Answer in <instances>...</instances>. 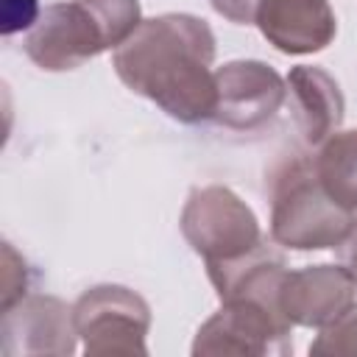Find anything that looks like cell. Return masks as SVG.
Here are the masks:
<instances>
[{
    "instance_id": "cell-11",
    "label": "cell",
    "mask_w": 357,
    "mask_h": 357,
    "mask_svg": "<svg viewBox=\"0 0 357 357\" xmlns=\"http://www.w3.org/2000/svg\"><path fill=\"white\" fill-rule=\"evenodd\" d=\"M284 81L301 139L307 145H321L343 123L346 100L337 81L324 67H312V64L290 67Z\"/></svg>"
},
{
    "instance_id": "cell-10",
    "label": "cell",
    "mask_w": 357,
    "mask_h": 357,
    "mask_svg": "<svg viewBox=\"0 0 357 357\" xmlns=\"http://www.w3.org/2000/svg\"><path fill=\"white\" fill-rule=\"evenodd\" d=\"M254 25L268 45L287 56L318 53L337 33V17L329 0H262Z\"/></svg>"
},
{
    "instance_id": "cell-14",
    "label": "cell",
    "mask_w": 357,
    "mask_h": 357,
    "mask_svg": "<svg viewBox=\"0 0 357 357\" xmlns=\"http://www.w3.org/2000/svg\"><path fill=\"white\" fill-rule=\"evenodd\" d=\"M310 354L315 357H357V301L346 307L335 321L318 329L310 343Z\"/></svg>"
},
{
    "instance_id": "cell-7",
    "label": "cell",
    "mask_w": 357,
    "mask_h": 357,
    "mask_svg": "<svg viewBox=\"0 0 357 357\" xmlns=\"http://www.w3.org/2000/svg\"><path fill=\"white\" fill-rule=\"evenodd\" d=\"M212 120L231 131H257L268 126L287 100V81L265 61L237 59L215 70Z\"/></svg>"
},
{
    "instance_id": "cell-17",
    "label": "cell",
    "mask_w": 357,
    "mask_h": 357,
    "mask_svg": "<svg viewBox=\"0 0 357 357\" xmlns=\"http://www.w3.org/2000/svg\"><path fill=\"white\" fill-rule=\"evenodd\" d=\"M212 8L234 25H251L262 0H209Z\"/></svg>"
},
{
    "instance_id": "cell-18",
    "label": "cell",
    "mask_w": 357,
    "mask_h": 357,
    "mask_svg": "<svg viewBox=\"0 0 357 357\" xmlns=\"http://www.w3.org/2000/svg\"><path fill=\"white\" fill-rule=\"evenodd\" d=\"M335 251H337V262L357 279V220L351 223L349 234L340 240V245H337Z\"/></svg>"
},
{
    "instance_id": "cell-13",
    "label": "cell",
    "mask_w": 357,
    "mask_h": 357,
    "mask_svg": "<svg viewBox=\"0 0 357 357\" xmlns=\"http://www.w3.org/2000/svg\"><path fill=\"white\" fill-rule=\"evenodd\" d=\"M103 28L109 50L120 47L142 22L139 0H84Z\"/></svg>"
},
{
    "instance_id": "cell-9",
    "label": "cell",
    "mask_w": 357,
    "mask_h": 357,
    "mask_svg": "<svg viewBox=\"0 0 357 357\" xmlns=\"http://www.w3.org/2000/svg\"><path fill=\"white\" fill-rule=\"evenodd\" d=\"M357 301V279L337 265H307L287 271L279 287V307L293 326L321 329Z\"/></svg>"
},
{
    "instance_id": "cell-12",
    "label": "cell",
    "mask_w": 357,
    "mask_h": 357,
    "mask_svg": "<svg viewBox=\"0 0 357 357\" xmlns=\"http://www.w3.org/2000/svg\"><path fill=\"white\" fill-rule=\"evenodd\" d=\"M312 170L337 206L357 212V128L329 134L312 156Z\"/></svg>"
},
{
    "instance_id": "cell-8",
    "label": "cell",
    "mask_w": 357,
    "mask_h": 357,
    "mask_svg": "<svg viewBox=\"0 0 357 357\" xmlns=\"http://www.w3.org/2000/svg\"><path fill=\"white\" fill-rule=\"evenodd\" d=\"M78 332L73 321V304L31 293L3 310L0 318V351L6 357H67L75 351Z\"/></svg>"
},
{
    "instance_id": "cell-1",
    "label": "cell",
    "mask_w": 357,
    "mask_h": 357,
    "mask_svg": "<svg viewBox=\"0 0 357 357\" xmlns=\"http://www.w3.org/2000/svg\"><path fill=\"white\" fill-rule=\"evenodd\" d=\"M215 33L195 14H159L112 50L117 78L167 117L195 126L215 114Z\"/></svg>"
},
{
    "instance_id": "cell-4",
    "label": "cell",
    "mask_w": 357,
    "mask_h": 357,
    "mask_svg": "<svg viewBox=\"0 0 357 357\" xmlns=\"http://www.w3.org/2000/svg\"><path fill=\"white\" fill-rule=\"evenodd\" d=\"M293 324L279 307L257 298H226L192 340V357H287Z\"/></svg>"
},
{
    "instance_id": "cell-5",
    "label": "cell",
    "mask_w": 357,
    "mask_h": 357,
    "mask_svg": "<svg viewBox=\"0 0 357 357\" xmlns=\"http://www.w3.org/2000/svg\"><path fill=\"white\" fill-rule=\"evenodd\" d=\"M73 321L89 357L148 354L151 307L126 284H95L84 290L73 304Z\"/></svg>"
},
{
    "instance_id": "cell-6",
    "label": "cell",
    "mask_w": 357,
    "mask_h": 357,
    "mask_svg": "<svg viewBox=\"0 0 357 357\" xmlns=\"http://www.w3.org/2000/svg\"><path fill=\"white\" fill-rule=\"evenodd\" d=\"M22 45L25 56L47 73L75 70L98 53L109 50L103 28L84 0L45 6Z\"/></svg>"
},
{
    "instance_id": "cell-2",
    "label": "cell",
    "mask_w": 357,
    "mask_h": 357,
    "mask_svg": "<svg viewBox=\"0 0 357 357\" xmlns=\"http://www.w3.org/2000/svg\"><path fill=\"white\" fill-rule=\"evenodd\" d=\"M354 212L337 206L321 187L312 159H287L271 181V240L290 251L337 248L354 223Z\"/></svg>"
},
{
    "instance_id": "cell-15",
    "label": "cell",
    "mask_w": 357,
    "mask_h": 357,
    "mask_svg": "<svg viewBox=\"0 0 357 357\" xmlns=\"http://www.w3.org/2000/svg\"><path fill=\"white\" fill-rule=\"evenodd\" d=\"M28 296V265L25 259L14 251L11 243H3V293H0V307H11Z\"/></svg>"
},
{
    "instance_id": "cell-16",
    "label": "cell",
    "mask_w": 357,
    "mask_h": 357,
    "mask_svg": "<svg viewBox=\"0 0 357 357\" xmlns=\"http://www.w3.org/2000/svg\"><path fill=\"white\" fill-rule=\"evenodd\" d=\"M39 0H0V31L11 36L17 31H31L39 20Z\"/></svg>"
},
{
    "instance_id": "cell-3",
    "label": "cell",
    "mask_w": 357,
    "mask_h": 357,
    "mask_svg": "<svg viewBox=\"0 0 357 357\" xmlns=\"http://www.w3.org/2000/svg\"><path fill=\"white\" fill-rule=\"evenodd\" d=\"M178 229L187 245L204 257L206 265L234 262L268 243L254 209L223 184L190 190Z\"/></svg>"
}]
</instances>
